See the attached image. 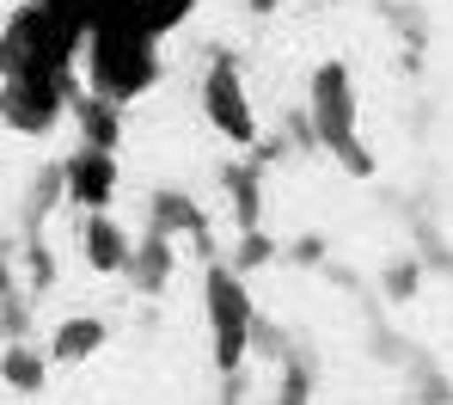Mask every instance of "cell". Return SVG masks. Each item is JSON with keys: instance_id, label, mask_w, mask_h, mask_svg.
Returning a JSON list of instances; mask_svg holds the SVG:
<instances>
[{"instance_id": "obj_5", "label": "cell", "mask_w": 453, "mask_h": 405, "mask_svg": "<svg viewBox=\"0 0 453 405\" xmlns=\"http://www.w3.org/2000/svg\"><path fill=\"white\" fill-rule=\"evenodd\" d=\"M80 245H86L92 270H123V264H135V245H129V234H123L111 215H86V234H80Z\"/></svg>"}, {"instance_id": "obj_2", "label": "cell", "mask_w": 453, "mask_h": 405, "mask_svg": "<svg viewBox=\"0 0 453 405\" xmlns=\"http://www.w3.org/2000/svg\"><path fill=\"white\" fill-rule=\"evenodd\" d=\"M306 111H312V129H319L343 160L368 166V154L356 148V86H349V74H343L337 62H325V68L312 74V98H306Z\"/></svg>"}, {"instance_id": "obj_1", "label": "cell", "mask_w": 453, "mask_h": 405, "mask_svg": "<svg viewBox=\"0 0 453 405\" xmlns=\"http://www.w3.org/2000/svg\"><path fill=\"white\" fill-rule=\"evenodd\" d=\"M203 308H209V338H215V369L233 375V369L245 362V350H251V325H257L245 276L226 270V264H215V270L203 276Z\"/></svg>"}, {"instance_id": "obj_3", "label": "cell", "mask_w": 453, "mask_h": 405, "mask_svg": "<svg viewBox=\"0 0 453 405\" xmlns=\"http://www.w3.org/2000/svg\"><path fill=\"white\" fill-rule=\"evenodd\" d=\"M203 111H209V123L221 129L226 142H239V148L257 136V111H251V92H245L239 62H209V74H203Z\"/></svg>"}, {"instance_id": "obj_4", "label": "cell", "mask_w": 453, "mask_h": 405, "mask_svg": "<svg viewBox=\"0 0 453 405\" xmlns=\"http://www.w3.org/2000/svg\"><path fill=\"white\" fill-rule=\"evenodd\" d=\"M62 191L74 197L80 215H104V203L117 197V154H111V148L80 142V154L62 166Z\"/></svg>"}, {"instance_id": "obj_7", "label": "cell", "mask_w": 453, "mask_h": 405, "mask_svg": "<svg viewBox=\"0 0 453 405\" xmlns=\"http://www.w3.org/2000/svg\"><path fill=\"white\" fill-rule=\"evenodd\" d=\"M190 6H196V0H142V6H135V19L148 25L153 37H159V31H165V25H178Z\"/></svg>"}, {"instance_id": "obj_6", "label": "cell", "mask_w": 453, "mask_h": 405, "mask_svg": "<svg viewBox=\"0 0 453 405\" xmlns=\"http://www.w3.org/2000/svg\"><path fill=\"white\" fill-rule=\"evenodd\" d=\"M104 344V325L98 320H62L50 331V362H80V356H92Z\"/></svg>"}, {"instance_id": "obj_8", "label": "cell", "mask_w": 453, "mask_h": 405, "mask_svg": "<svg viewBox=\"0 0 453 405\" xmlns=\"http://www.w3.org/2000/svg\"><path fill=\"white\" fill-rule=\"evenodd\" d=\"M245 6H251V12H270V6H282V0H245Z\"/></svg>"}]
</instances>
